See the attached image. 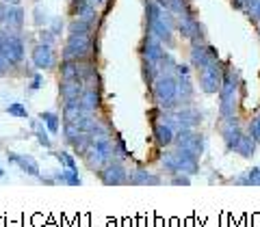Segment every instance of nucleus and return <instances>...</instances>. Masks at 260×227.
Masks as SVG:
<instances>
[{"instance_id":"f257e3e1","label":"nucleus","mask_w":260,"mask_h":227,"mask_svg":"<svg viewBox=\"0 0 260 227\" xmlns=\"http://www.w3.org/2000/svg\"><path fill=\"white\" fill-rule=\"evenodd\" d=\"M145 24H148L150 35H154L162 44L172 46L174 30H176V15L165 11L156 0H148L145 3Z\"/></svg>"},{"instance_id":"f03ea898","label":"nucleus","mask_w":260,"mask_h":227,"mask_svg":"<svg viewBox=\"0 0 260 227\" xmlns=\"http://www.w3.org/2000/svg\"><path fill=\"white\" fill-rule=\"evenodd\" d=\"M241 76L234 67H223V78H221V87H219V115L221 119L228 117H237V108H239V93H241Z\"/></svg>"},{"instance_id":"7ed1b4c3","label":"nucleus","mask_w":260,"mask_h":227,"mask_svg":"<svg viewBox=\"0 0 260 227\" xmlns=\"http://www.w3.org/2000/svg\"><path fill=\"white\" fill-rule=\"evenodd\" d=\"M154 104L162 110H174L180 106V97H178V78L174 71H162L158 78L150 85Z\"/></svg>"},{"instance_id":"20e7f679","label":"nucleus","mask_w":260,"mask_h":227,"mask_svg":"<svg viewBox=\"0 0 260 227\" xmlns=\"http://www.w3.org/2000/svg\"><path fill=\"white\" fill-rule=\"evenodd\" d=\"M160 165L167 173H184V175H195L200 173V156H195L191 152L184 149H174V152H165V156L160 158Z\"/></svg>"},{"instance_id":"39448f33","label":"nucleus","mask_w":260,"mask_h":227,"mask_svg":"<svg viewBox=\"0 0 260 227\" xmlns=\"http://www.w3.org/2000/svg\"><path fill=\"white\" fill-rule=\"evenodd\" d=\"M0 52H3L5 61L9 63V67H18L24 63V56H26V44H24V37L20 32H11L7 30L0 37Z\"/></svg>"},{"instance_id":"423d86ee","label":"nucleus","mask_w":260,"mask_h":227,"mask_svg":"<svg viewBox=\"0 0 260 227\" xmlns=\"http://www.w3.org/2000/svg\"><path fill=\"white\" fill-rule=\"evenodd\" d=\"M91 35H85V32H70L68 42L63 48V61H85L91 54Z\"/></svg>"},{"instance_id":"0eeeda50","label":"nucleus","mask_w":260,"mask_h":227,"mask_svg":"<svg viewBox=\"0 0 260 227\" xmlns=\"http://www.w3.org/2000/svg\"><path fill=\"white\" fill-rule=\"evenodd\" d=\"M176 28L178 32L189 39L191 44H206V32H204V26L200 24L198 15L195 13H189V15H178L176 18Z\"/></svg>"},{"instance_id":"6e6552de","label":"nucleus","mask_w":260,"mask_h":227,"mask_svg":"<svg viewBox=\"0 0 260 227\" xmlns=\"http://www.w3.org/2000/svg\"><path fill=\"white\" fill-rule=\"evenodd\" d=\"M200 71V89L208 95L219 93V87H221V78H223V65L221 61H213L208 63L206 67L198 69Z\"/></svg>"},{"instance_id":"1a4fd4ad","label":"nucleus","mask_w":260,"mask_h":227,"mask_svg":"<svg viewBox=\"0 0 260 227\" xmlns=\"http://www.w3.org/2000/svg\"><path fill=\"white\" fill-rule=\"evenodd\" d=\"M174 145L178 149H184V152L195 154V156H202V152H204V136H202L200 132H195V128L178 130Z\"/></svg>"},{"instance_id":"9d476101","label":"nucleus","mask_w":260,"mask_h":227,"mask_svg":"<svg viewBox=\"0 0 260 227\" xmlns=\"http://www.w3.org/2000/svg\"><path fill=\"white\" fill-rule=\"evenodd\" d=\"M100 180L102 184H107V186H121V184H128V169L121 165L119 160H109L107 165H104L100 171Z\"/></svg>"},{"instance_id":"9b49d317","label":"nucleus","mask_w":260,"mask_h":227,"mask_svg":"<svg viewBox=\"0 0 260 227\" xmlns=\"http://www.w3.org/2000/svg\"><path fill=\"white\" fill-rule=\"evenodd\" d=\"M219 61V52L210 44H191V67L202 69L208 63Z\"/></svg>"},{"instance_id":"f8f14e48","label":"nucleus","mask_w":260,"mask_h":227,"mask_svg":"<svg viewBox=\"0 0 260 227\" xmlns=\"http://www.w3.org/2000/svg\"><path fill=\"white\" fill-rule=\"evenodd\" d=\"M174 124H176V132L178 130H186V128H195L198 124H202V112L193 106H178L172 110Z\"/></svg>"},{"instance_id":"ddd939ff","label":"nucleus","mask_w":260,"mask_h":227,"mask_svg":"<svg viewBox=\"0 0 260 227\" xmlns=\"http://www.w3.org/2000/svg\"><path fill=\"white\" fill-rule=\"evenodd\" d=\"M243 134H245V132H243V128H241V124H239L237 117L223 119V124H221V136H223L225 147L230 149V152L237 149V145H239V141L243 139Z\"/></svg>"},{"instance_id":"4468645a","label":"nucleus","mask_w":260,"mask_h":227,"mask_svg":"<svg viewBox=\"0 0 260 227\" xmlns=\"http://www.w3.org/2000/svg\"><path fill=\"white\" fill-rule=\"evenodd\" d=\"M30 59L37 69H52L56 65V54L52 50V46L48 44H37L30 52Z\"/></svg>"},{"instance_id":"2eb2a0df","label":"nucleus","mask_w":260,"mask_h":227,"mask_svg":"<svg viewBox=\"0 0 260 227\" xmlns=\"http://www.w3.org/2000/svg\"><path fill=\"white\" fill-rule=\"evenodd\" d=\"M162 54H165V48H162V42H158L154 35H145L143 42H141V59L143 61H150V63H156L162 59Z\"/></svg>"},{"instance_id":"dca6fc26","label":"nucleus","mask_w":260,"mask_h":227,"mask_svg":"<svg viewBox=\"0 0 260 227\" xmlns=\"http://www.w3.org/2000/svg\"><path fill=\"white\" fill-rule=\"evenodd\" d=\"M152 134H154V141H156L158 147H169V145H174V139H176V130H174L172 126H167L165 121L154 119Z\"/></svg>"},{"instance_id":"f3484780","label":"nucleus","mask_w":260,"mask_h":227,"mask_svg":"<svg viewBox=\"0 0 260 227\" xmlns=\"http://www.w3.org/2000/svg\"><path fill=\"white\" fill-rule=\"evenodd\" d=\"M102 106V97H100V89L95 87H85L83 95H80V108L87 115H95V110Z\"/></svg>"},{"instance_id":"a211bd4d","label":"nucleus","mask_w":260,"mask_h":227,"mask_svg":"<svg viewBox=\"0 0 260 227\" xmlns=\"http://www.w3.org/2000/svg\"><path fill=\"white\" fill-rule=\"evenodd\" d=\"M83 91H85V83H80V80H61L59 85V93L63 102H78Z\"/></svg>"},{"instance_id":"6ab92c4d","label":"nucleus","mask_w":260,"mask_h":227,"mask_svg":"<svg viewBox=\"0 0 260 227\" xmlns=\"http://www.w3.org/2000/svg\"><path fill=\"white\" fill-rule=\"evenodd\" d=\"M9 162L18 165L24 173H28V175H32V177H39V175H42L39 162L32 158V156H24V154H9Z\"/></svg>"},{"instance_id":"aec40b11","label":"nucleus","mask_w":260,"mask_h":227,"mask_svg":"<svg viewBox=\"0 0 260 227\" xmlns=\"http://www.w3.org/2000/svg\"><path fill=\"white\" fill-rule=\"evenodd\" d=\"M156 3L162 7L165 11H169L172 15H189L195 13V9L191 7V0H156Z\"/></svg>"},{"instance_id":"412c9836","label":"nucleus","mask_w":260,"mask_h":227,"mask_svg":"<svg viewBox=\"0 0 260 227\" xmlns=\"http://www.w3.org/2000/svg\"><path fill=\"white\" fill-rule=\"evenodd\" d=\"M24 18L26 13L20 5H9V11H7V20H5V26L9 28L11 32H20L24 26Z\"/></svg>"},{"instance_id":"4be33fe9","label":"nucleus","mask_w":260,"mask_h":227,"mask_svg":"<svg viewBox=\"0 0 260 227\" xmlns=\"http://www.w3.org/2000/svg\"><path fill=\"white\" fill-rule=\"evenodd\" d=\"M178 78V97H180V104L186 106L193 95H195V89H193V83H191V74H176Z\"/></svg>"},{"instance_id":"5701e85b","label":"nucleus","mask_w":260,"mask_h":227,"mask_svg":"<svg viewBox=\"0 0 260 227\" xmlns=\"http://www.w3.org/2000/svg\"><path fill=\"white\" fill-rule=\"evenodd\" d=\"M128 184H135V186H158V184H162V180L158 175L145 171V169H137L133 175L128 173Z\"/></svg>"},{"instance_id":"b1692460","label":"nucleus","mask_w":260,"mask_h":227,"mask_svg":"<svg viewBox=\"0 0 260 227\" xmlns=\"http://www.w3.org/2000/svg\"><path fill=\"white\" fill-rule=\"evenodd\" d=\"M232 184H243V186H260V167L247 169L241 177H234Z\"/></svg>"},{"instance_id":"393cba45","label":"nucleus","mask_w":260,"mask_h":227,"mask_svg":"<svg viewBox=\"0 0 260 227\" xmlns=\"http://www.w3.org/2000/svg\"><path fill=\"white\" fill-rule=\"evenodd\" d=\"M30 130L35 132L39 145H42V147H46V149H50L52 143H50V136H48V132L44 130V121H42V119H32V121H30Z\"/></svg>"},{"instance_id":"a878e982","label":"nucleus","mask_w":260,"mask_h":227,"mask_svg":"<svg viewBox=\"0 0 260 227\" xmlns=\"http://www.w3.org/2000/svg\"><path fill=\"white\" fill-rule=\"evenodd\" d=\"M237 154H241L243 158H251L254 156V152H256V141L251 139L249 134H243V139L239 141V145H237V149H234Z\"/></svg>"},{"instance_id":"bb28decb","label":"nucleus","mask_w":260,"mask_h":227,"mask_svg":"<svg viewBox=\"0 0 260 227\" xmlns=\"http://www.w3.org/2000/svg\"><path fill=\"white\" fill-rule=\"evenodd\" d=\"M80 115H85L80 108V100L78 102H63V119L65 121H76Z\"/></svg>"},{"instance_id":"cd10ccee","label":"nucleus","mask_w":260,"mask_h":227,"mask_svg":"<svg viewBox=\"0 0 260 227\" xmlns=\"http://www.w3.org/2000/svg\"><path fill=\"white\" fill-rule=\"evenodd\" d=\"M91 143H93V136L91 134H85V132H80L78 134V139L72 143V147H74L76 154H80V156H85V154L91 149Z\"/></svg>"},{"instance_id":"c85d7f7f","label":"nucleus","mask_w":260,"mask_h":227,"mask_svg":"<svg viewBox=\"0 0 260 227\" xmlns=\"http://www.w3.org/2000/svg\"><path fill=\"white\" fill-rule=\"evenodd\" d=\"M39 119H42L44 124H46V128H48V132H50V134L59 132V128H61L59 124H61V121H59V115H56V112L46 110V112H42V115H39Z\"/></svg>"},{"instance_id":"c756f323","label":"nucleus","mask_w":260,"mask_h":227,"mask_svg":"<svg viewBox=\"0 0 260 227\" xmlns=\"http://www.w3.org/2000/svg\"><path fill=\"white\" fill-rule=\"evenodd\" d=\"M56 180L59 182H65L70 186H80V175H78V169H65L56 175Z\"/></svg>"},{"instance_id":"7c9ffc66","label":"nucleus","mask_w":260,"mask_h":227,"mask_svg":"<svg viewBox=\"0 0 260 227\" xmlns=\"http://www.w3.org/2000/svg\"><path fill=\"white\" fill-rule=\"evenodd\" d=\"M68 28H70V32H85V35H91L95 26H91L89 22L80 20V18H74V20L70 22V26H68Z\"/></svg>"},{"instance_id":"2f4dec72","label":"nucleus","mask_w":260,"mask_h":227,"mask_svg":"<svg viewBox=\"0 0 260 227\" xmlns=\"http://www.w3.org/2000/svg\"><path fill=\"white\" fill-rule=\"evenodd\" d=\"M7 112H9L11 117H18V119H26V117H28L26 106H24V104H20V102L9 104V106H7Z\"/></svg>"},{"instance_id":"473e14b6","label":"nucleus","mask_w":260,"mask_h":227,"mask_svg":"<svg viewBox=\"0 0 260 227\" xmlns=\"http://www.w3.org/2000/svg\"><path fill=\"white\" fill-rule=\"evenodd\" d=\"M78 134H80V130H78L74 124H72V121H65V126H63V136H65V141L72 145V143L78 139Z\"/></svg>"},{"instance_id":"72a5a7b5","label":"nucleus","mask_w":260,"mask_h":227,"mask_svg":"<svg viewBox=\"0 0 260 227\" xmlns=\"http://www.w3.org/2000/svg\"><path fill=\"white\" fill-rule=\"evenodd\" d=\"M56 160H59L61 167H65V169H78L74 156H72V154H68V152H56Z\"/></svg>"},{"instance_id":"f704fd0d","label":"nucleus","mask_w":260,"mask_h":227,"mask_svg":"<svg viewBox=\"0 0 260 227\" xmlns=\"http://www.w3.org/2000/svg\"><path fill=\"white\" fill-rule=\"evenodd\" d=\"M245 13H247V18L251 20V22H260V0H251V3L247 5V9H245Z\"/></svg>"},{"instance_id":"c9c22d12","label":"nucleus","mask_w":260,"mask_h":227,"mask_svg":"<svg viewBox=\"0 0 260 227\" xmlns=\"http://www.w3.org/2000/svg\"><path fill=\"white\" fill-rule=\"evenodd\" d=\"M247 134L254 139L256 143H260V112L249 121V128H247Z\"/></svg>"},{"instance_id":"e433bc0d","label":"nucleus","mask_w":260,"mask_h":227,"mask_svg":"<svg viewBox=\"0 0 260 227\" xmlns=\"http://www.w3.org/2000/svg\"><path fill=\"white\" fill-rule=\"evenodd\" d=\"M89 5H93V3H89V0H72V5H70V11L74 18H78L80 13H83Z\"/></svg>"},{"instance_id":"4c0bfd02","label":"nucleus","mask_w":260,"mask_h":227,"mask_svg":"<svg viewBox=\"0 0 260 227\" xmlns=\"http://www.w3.org/2000/svg\"><path fill=\"white\" fill-rule=\"evenodd\" d=\"M54 39H56V35H54L52 30H42V32H39V44L54 46Z\"/></svg>"},{"instance_id":"58836bf2","label":"nucleus","mask_w":260,"mask_h":227,"mask_svg":"<svg viewBox=\"0 0 260 227\" xmlns=\"http://www.w3.org/2000/svg\"><path fill=\"white\" fill-rule=\"evenodd\" d=\"M115 156H119V158H128V156H130L128 149H126V143L121 141L119 136L115 139Z\"/></svg>"},{"instance_id":"ea45409f","label":"nucleus","mask_w":260,"mask_h":227,"mask_svg":"<svg viewBox=\"0 0 260 227\" xmlns=\"http://www.w3.org/2000/svg\"><path fill=\"white\" fill-rule=\"evenodd\" d=\"M172 184L174 186H189L191 184V177L184 175V173H176V177H172Z\"/></svg>"},{"instance_id":"a19ab883","label":"nucleus","mask_w":260,"mask_h":227,"mask_svg":"<svg viewBox=\"0 0 260 227\" xmlns=\"http://www.w3.org/2000/svg\"><path fill=\"white\" fill-rule=\"evenodd\" d=\"M46 22H48L46 11L42 9V7H37V9H35V24H37V26H42V24H46Z\"/></svg>"},{"instance_id":"79ce46f5","label":"nucleus","mask_w":260,"mask_h":227,"mask_svg":"<svg viewBox=\"0 0 260 227\" xmlns=\"http://www.w3.org/2000/svg\"><path fill=\"white\" fill-rule=\"evenodd\" d=\"M50 30L54 32V35H61V30H63V20H61V18H52V22H50Z\"/></svg>"},{"instance_id":"37998d69","label":"nucleus","mask_w":260,"mask_h":227,"mask_svg":"<svg viewBox=\"0 0 260 227\" xmlns=\"http://www.w3.org/2000/svg\"><path fill=\"white\" fill-rule=\"evenodd\" d=\"M42 83H44V76L42 74H35V76H32V83H30V91H37V89L39 87H42Z\"/></svg>"},{"instance_id":"c03bdc74","label":"nucleus","mask_w":260,"mask_h":227,"mask_svg":"<svg viewBox=\"0 0 260 227\" xmlns=\"http://www.w3.org/2000/svg\"><path fill=\"white\" fill-rule=\"evenodd\" d=\"M7 11H9V5H7V3H0V24H5Z\"/></svg>"},{"instance_id":"a18cd8bd","label":"nucleus","mask_w":260,"mask_h":227,"mask_svg":"<svg viewBox=\"0 0 260 227\" xmlns=\"http://www.w3.org/2000/svg\"><path fill=\"white\" fill-rule=\"evenodd\" d=\"M249 3H251V0H232V5L237 7V9H241V11H245Z\"/></svg>"},{"instance_id":"49530a36","label":"nucleus","mask_w":260,"mask_h":227,"mask_svg":"<svg viewBox=\"0 0 260 227\" xmlns=\"http://www.w3.org/2000/svg\"><path fill=\"white\" fill-rule=\"evenodd\" d=\"M3 3H7V5H20L22 0H3Z\"/></svg>"},{"instance_id":"de8ad7c7","label":"nucleus","mask_w":260,"mask_h":227,"mask_svg":"<svg viewBox=\"0 0 260 227\" xmlns=\"http://www.w3.org/2000/svg\"><path fill=\"white\" fill-rule=\"evenodd\" d=\"M89 3H93V5L98 7V5H104V3H107V0H89Z\"/></svg>"},{"instance_id":"09e8293b","label":"nucleus","mask_w":260,"mask_h":227,"mask_svg":"<svg viewBox=\"0 0 260 227\" xmlns=\"http://www.w3.org/2000/svg\"><path fill=\"white\" fill-rule=\"evenodd\" d=\"M256 28H258V35H260V22H258V24H256Z\"/></svg>"},{"instance_id":"8fccbe9b","label":"nucleus","mask_w":260,"mask_h":227,"mask_svg":"<svg viewBox=\"0 0 260 227\" xmlns=\"http://www.w3.org/2000/svg\"><path fill=\"white\" fill-rule=\"evenodd\" d=\"M5 175V171H3V169H0V177H3Z\"/></svg>"}]
</instances>
